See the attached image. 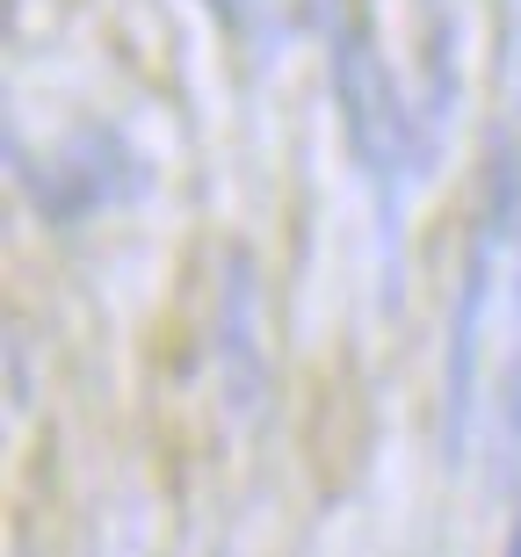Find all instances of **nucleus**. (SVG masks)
<instances>
[{
	"instance_id": "obj_1",
	"label": "nucleus",
	"mask_w": 521,
	"mask_h": 557,
	"mask_svg": "<svg viewBox=\"0 0 521 557\" xmlns=\"http://www.w3.org/2000/svg\"><path fill=\"white\" fill-rule=\"evenodd\" d=\"M334 87H340V109H348V138L362 152V166H370L376 196H384V218H398V182H420L427 174V138L413 131L392 73L370 59L362 37L334 44Z\"/></svg>"
},
{
	"instance_id": "obj_2",
	"label": "nucleus",
	"mask_w": 521,
	"mask_h": 557,
	"mask_svg": "<svg viewBox=\"0 0 521 557\" xmlns=\"http://www.w3.org/2000/svg\"><path fill=\"white\" fill-rule=\"evenodd\" d=\"M500 239H507V218L493 210V218L479 225V247H471L463 297H457V333H449V434H442V449H449V456L463 449V428H471V384H479V319H485V297H493Z\"/></svg>"
},
{
	"instance_id": "obj_3",
	"label": "nucleus",
	"mask_w": 521,
	"mask_h": 557,
	"mask_svg": "<svg viewBox=\"0 0 521 557\" xmlns=\"http://www.w3.org/2000/svg\"><path fill=\"white\" fill-rule=\"evenodd\" d=\"M507 557H521V521H514V543H507Z\"/></svg>"
}]
</instances>
